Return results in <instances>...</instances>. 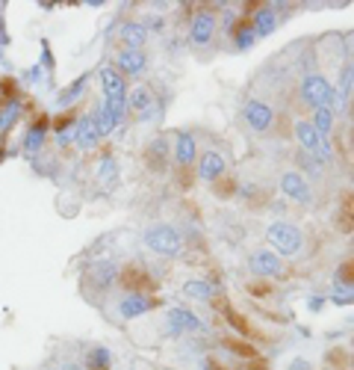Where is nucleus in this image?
<instances>
[{
	"label": "nucleus",
	"mask_w": 354,
	"mask_h": 370,
	"mask_svg": "<svg viewBox=\"0 0 354 370\" xmlns=\"http://www.w3.org/2000/svg\"><path fill=\"white\" fill-rule=\"evenodd\" d=\"M266 240L272 243V252L275 255H298L301 249H305V234H301L298 225H293V222L286 219H275L269 228H266Z\"/></svg>",
	"instance_id": "obj_1"
},
{
	"label": "nucleus",
	"mask_w": 354,
	"mask_h": 370,
	"mask_svg": "<svg viewBox=\"0 0 354 370\" xmlns=\"http://www.w3.org/2000/svg\"><path fill=\"white\" fill-rule=\"evenodd\" d=\"M142 243H145V249H151L154 255H162V258H177L180 249H183L180 234H177V228H171V225H151V228H145Z\"/></svg>",
	"instance_id": "obj_2"
},
{
	"label": "nucleus",
	"mask_w": 354,
	"mask_h": 370,
	"mask_svg": "<svg viewBox=\"0 0 354 370\" xmlns=\"http://www.w3.org/2000/svg\"><path fill=\"white\" fill-rule=\"evenodd\" d=\"M298 95L310 110H319V107H328V101H331L334 86L328 83V77L322 71H310V74H305V80H301Z\"/></svg>",
	"instance_id": "obj_3"
},
{
	"label": "nucleus",
	"mask_w": 354,
	"mask_h": 370,
	"mask_svg": "<svg viewBox=\"0 0 354 370\" xmlns=\"http://www.w3.org/2000/svg\"><path fill=\"white\" fill-rule=\"evenodd\" d=\"M166 332L171 338H180L183 332H204V320H201L195 311L183 308V305H174L166 314Z\"/></svg>",
	"instance_id": "obj_4"
},
{
	"label": "nucleus",
	"mask_w": 354,
	"mask_h": 370,
	"mask_svg": "<svg viewBox=\"0 0 354 370\" xmlns=\"http://www.w3.org/2000/svg\"><path fill=\"white\" fill-rule=\"evenodd\" d=\"M216 36V15L207 9H201L192 15V24H189V45L195 47H207Z\"/></svg>",
	"instance_id": "obj_5"
},
{
	"label": "nucleus",
	"mask_w": 354,
	"mask_h": 370,
	"mask_svg": "<svg viewBox=\"0 0 354 370\" xmlns=\"http://www.w3.org/2000/svg\"><path fill=\"white\" fill-rule=\"evenodd\" d=\"M281 193L286 195V199H293L298 205H310L313 202V190H310V184L307 178L301 175L298 169H289L281 175Z\"/></svg>",
	"instance_id": "obj_6"
},
{
	"label": "nucleus",
	"mask_w": 354,
	"mask_h": 370,
	"mask_svg": "<svg viewBox=\"0 0 354 370\" xmlns=\"http://www.w3.org/2000/svg\"><path fill=\"white\" fill-rule=\"evenodd\" d=\"M251 269L263 279H277V276H284V258L275 255L272 249H257L251 255Z\"/></svg>",
	"instance_id": "obj_7"
},
{
	"label": "nucleus",
	"mask_w": 354,
	"mask_h": 370,
	"mask_svg": "<svg viewBox=\"0 0 354 370\" xmlns=\"http://www.w3.org/2000/svg\"><path fill=\"white\" fill-rule=\"evenodd\" d=\"M245 121H248L251 131L266 133V131L275 125V110L266 104V101H248L245 104Z\"/></svg>",
	"instance_id": "obj_8"
},
{
	"label": "nucleus",
	"mask_w": 354,
	"mask_h": 370,
	"mask_svg": "<svg viewBox=\"0 0 354 370\" xmlns=\"http://www.w3.org/2000/svg\"><path fill=\"white\" fill-rule=\"evenodd\" d=\"M148 68V57L145 51H130V47H121L116 54V71L121 77H136V74H142Z\"/></svg>",
	"instance_id": "obj_9"
},
{
	"label": "nucleus",
	"mask_w": 354,
	"mask_h": 370,
	"mask_svg": "<svg viewBox=\"0 0 354 370\" xmlns=\"http://www.w3.org/2000/svg\"><path fill=\"white\" fill-rule=\"evenodd\" d=\"M100 80V92H104V101H121V98H128V83H124V77L116 71V68H100L98 74Z\"/></svg>",
	"instance_id": "obj_10"
},
{
	"label": "nucleus",
	"mask_w": 354,
	"mask_h": 370,
	"mask_svg": "<svg viewBox=\"0 0 354 370\" xmlns=\"http://www.w3.org/2000/svg\"><path fill=\"white\" fill-rule=\"evenodd\" d=\"M171 157H174V163H177V166H189V163H195V157H198V142H195V137H192L189 131H180V133L174 137Z\"/></svg>",
	"instance_id": "obj_11"
},
{
	"label": "nucleus",
	"mask_w": 354,
	"mask_h": 370,
	"mask_svg": "<svg viewBox=\"0 0 354 370\" xmlns=\"http://www.w3.org/2000/svg\"><path fill=\"white\" fill-rule=\"evenodd\" d=\"M151 308H154V299H151V296L128 293V296H121V302H118V314H121L124 320H136V317L148 314Z\"/></svg>",
	"instance_id": "obj_12"
},
{
	"label": "nucleus",
	"mask_w": 354,
	"mask_h": 370,
	"mask_svg": "<svg viewBox=\"0 0 354 370\" xmlns=\"http://www.w3.org/2000/svg\"><path fill=\"white\" fill-rule=\"evenodd\" d=\"M118 36H121L124 47H130V51H142L151 33L145 30V24H142V21H124V24H121V30H118Z\"/></svg>",
	"instance_id": "obj_13"
},
{
	"label": "nucleus",
	"mask_w": 354,
	"mask_h": 370,
	"mask_svg": "<svg viewBox=\"0 0 354 370\" xmlns=\"http://www.w3.org/2000/svg\"><path fill=\"white\" fill-rule=\"evenodd\" d=\"M224 172H227V163H224V157L219 151H207L204 157H201V166H198V178L201 181L213 184L216 178H222Z\"/></svg>",
	"instance_id": "obj_14"
},
{
	"label": "nucleus",
	"mask_w": 354,
	"mask_h": 370,
	"mask_svg": "<svg viewBox=\"0 0 354 370\" xmlns=\"http://www.w3.org/2000/svg\"><path fill=\"white\" fill-rule=\"evenodd\" d=\"M88 119H92V125H95V131H98V137H100V140L109 137V133L118 128L116 116H112V110H109L104 101H100V104L92 110V113H88Z\"/></svg>",
	"instance_id": "obj_15"
},
{
	"label": "nucleus",
	"mask_w": 354,
	"mask_h": 370,
	"mask_svg": "<svg viewBox=\"0 0 354 370\" xmlns=\"http://www.w3.org/2000/svg\"><path fill=\"white\" fill-rule=\"evenodd\" d=\"M98 142H100V137L92 125V119L88 116L77 119V137H74V145H77L80 151H92V148H98Z\"/></svg>",
	"instance_id": "obj_16"
},
{
	"label": "nucleus",
	"mask_w": 354,
	"mask_h": 370,
	"mask_svg": "<svg viewBox=\"0 0 354 370\" xmlns=\"http://www.w3.org/2000/svg\"><path fill=\"white\" fill-rule=\"evenodd\" d=\"M251 27H254V36H272L275 27H277V12L272 6H260L254 12V21H251Z\"/></svg>",
	"instance_id": "obj_17"
},
{
	"label": "nucleus",
	"mask_w": 354,
	"mask_h": 370,
	"mask_svg": "<svg viewBox=\"0 0 354 370\" xmlns=\"http://www.w3.org/2000/svg\"><path fill=\"white\" fill-rule=\"evenodd\" d=\"M116 279H118V264H112V261H98L92 267V281H95V288L100 290H107L116 285Z\"/></svg>",
	"instance_id": "obj_18"
},
{
	"label": "nucleus",
	"mask_w": 354,
	"mask_h": 370,
	"mask_svg": "<svg viewBox=\"0 0 354 370\" xmlns=\"http://www.w3.org/2000/svg\"><path fill=\"white\" fill-rule=\"evenodd\" d=\"M183 296H189V299H198V302H207L216 296V285L207 279H189L183 285Z\"/></svg>",
	"instance_id": "obj_19"
},
{
	"label": "nucleus",
	"mask_w": 354,
	"mask_h": 370,
	"mask_svg": "<svg viewBox=\"0 0 354 370\" xmlns=\"http://www.w3.org/2000/svg\"><path fill=\"white\" fill-rule=\"evenodd\" d=\"M121 178V172H118V160L112 157V154H107V157H100L98 160V181L104 184V187H112Z\"/></svg>",
	"instance_id": "obj_20"
},
{
	"label": "nucleus",
	"mask_w": 354,
	"mask_h": 370,
	"mask_svg": "<svg viewBox=\"0 0 354 370\" xmlns=\"http://www.w3.org/2000/svg\"><path fill=\"white\" fill-rule=\"evenodd\" d=\"M295 140L301 142V148H305V151H316V148H319V133H316V128L310 125L307 119H301V121H295Z\"/></svg>",
	"instance_id": "obj_21"
},
{
	"label": "nucleus",
	"mask_w": 354,
	"mask_h": 370,
	"mask_svg": "<svg viewBox=\"0 0 354 370\" xmlns=\"http://www.w3.org/2000/svg\"><path fill=\"white\" fill-rule=\"evenodd\" d=\"M151 107H154V92H151L148 86H136V89H130V95H128V110H136V113H148Z\"/></svg>",
	"instance_id": "obj_22"
},
{
	"label": "nucleus",
	"mask_w": 354,
	"mask_h": 370,
	"mask_svg": "<svg viewBox=\"0 0 354 370\" xmlns=\"http://www.w3.org/2000/svg\"><path fill=\"white\" fill-rule=\"evenodd\" d=\"M45 137H47V128H45V121H39V125H33L27 131V137H24V154L33 157L39 148L45 145Z\"/></svg>",
	"instance_id": "obj_23"
},
{
	"label": "nucleus",
	"mask_w": 354,
	"mask_h": 370,
	"mask_svg": "<svg viewBox=\"0 0 354 370\" xmlns=\"http://www.w3.org/2000/svg\"><path fill=\"white\" fill-rule=\"evenodd\" d=\"M351 89H354V63H348V66L339 68V80H337V86H334V95L343 98V101L348 104Z\"/></svg>",
	"instance_id": "obj_24"
},
{
	"label": "nucleus",
	"mask_w": 354,
	"mask_h": 370,
	"mask_svg": "<svg viewBox=\"0 0 354 370\" xmlns=\"http://www.w3.org/2000/svg\"><path fill=\"white\" fill-rule=\"evenodd\" d=\"M112 364V353L107 347H92L86 353V367L88 370H109Z\"/></svg>",
	"instance_id": "obj_25"
},
{
	"label": "nucleus",
	"mask_w": 354,
	"mask_h": 370,
	"mask_svg": "<svg viewBox=\"0 0 354 370\" xmlns=\"http://www.w3.org/2000/svg\"><path fill=\"white\" fill-rule=\"evenodd\" d=\"M310 125L316 128V133H319L322 140H328V133H331V128H334V113L328 107L313 110V121H310Z\"/></svg>",
	"instance_id": "obj_26"
},
{
	"label": "nucleus",
	"mask_w": 354,
	"mask_h": 370,
	"mask_svg": "<svg viewBox=\"0 0 354 370\" xmlns=\"http://www.w3.org/2000/svg\"><path fill=\"white\" fill-rule=\"evenodd\" d=\"M233 45H236V51H248V47H254L257 42V36H254V27L245 21V24H239V27H233Z\"/></svg>",
	"instance_id": "obj_27"
},
{
	"label": "nucleus",
	"mask_w": 354,
	"mask_h": 370,
	"mask_svg": "<svg viewBox=\"0 0 354 370\" xmlns=\"http://www.w3.org/2000/svg\"><path fill=\"white\" fill-rule=\"evenodd\" d=\"M86 83H88V77L83 74V77H77V80H74L71 86H66V89L59 92V98H56V101H59V107H68V104H74V101H77V98L86 92Z\"/></svg>",
	"instance_id": "obj_28"
},
{
	"label": "nucleus",
	"mask_w": 354,
	"mask_h": 370,
	"mask_svg": "<svg viewBox=\"0 0 354 370\" xmlns=\"http://www.w3.org/2000/svg\"><path fill=\"white\" fill-rule=\"evenodd\" d=\"M166 157H169V145H166V140H162V137H157L154 142L148 145V163L154 166V169H162Z\"/></svg>",
	"instance_id": "obj_29"
},
{
	"label": "nucleus",
	"mask_w": 354,
	"mask_h": 370,
	"mask_svg": "<svg viewBox=\"0 0 354 370\" xmlns=\"http://www.w3.org/2000/svg\"><path fill=\"white\" fill-rule=\"evenodd\" d=\"M21 116V101H9L3 110H0V133H6Z\"/></svg>",
	"instance_id": "obj_30"
},
{
	"label": "nucleus",
	"mask_w": 354,
	"mask_h": 370,
	"mask_svg": "<svg viewBox=\"0 0 354 370\" xmlns=\"http://www.w3.org/2000/svg\"><path fill=\"white\" fill-rule=\"evenodd\" d=\"M298 163L301 166H305V172H301V175H310V178H319V172H322V163H319V160H316L310 151H305V148H301V151H298Z\"/></svg>",
	"instance_id": "obj_31"
},
{
	"label": "nucleus",
	"mask_w": 354,
	"mask_h": 370,
	"mask_svg": "<svg viewBox=\"0 0 354 370\" xmlns=\"http://www.w3.org/2000/svg\"><path fill=\"white\" fill-rule=\"evenodd\" d=\"M74 137H77V121H68L56 131V145L66 148V145H74Z\"/></svg>",
	"instance_id": "obj_32"
},
{
	"label": "nucleus",
	"mask_w": 354,
	"mask_h": 370,
	"mask_svg": "<svg viewBox=\"0 0 354 370\" xmlns=\"http://www.w3.org/2000/svg\"><path fill=\"white\" fill-rule=\"evenodd\" d=\"M142 24H145L148 33H151V30H162V18H160V15H148Z\"/></svg>",
	"instance_id": "obj_33"
},
{
	"label": "nucleus",
	"mask_w": 354,
	"mask_h": 370,
	"mask_svg": "<svg viewBox=\"0 0 354 370\" xmlns=\"http://www.w3.org/2000/svg\"><path fill=\"white\" fill-rule=\"evenodd\" d=\"M289 370H313V364L307 359H293L289 362Z\"/></svg>",
	"instance_id": "obj_34"
},
{
	"label": "nucleus",
	"mask_w": 354,
	"mask_h": 370,
	"mask_svg": "<svg viewBox=\"0 0 354 370\" xmlns=\"http://www.w3.org/2000/svg\"><path fill=\"white\" fill-rule=\"evenodd\" d=\"M307 308H310V311H322L325 299H322V296H313V299H307Z\"/></svg>",
	"instance_id": "obj_35"
},
{
	"label": "nucleus",
	"mask_w": 354,
	"mask_h": 370,
	"mask_svg": "<svg viewBox=\"0 0 354 370\" xmlns=\"http://www.w3.org/2000/svg\"><path fill=\"white\" fill-rule=\"evenodd\" d=\"M233 21H236V15L231 9H224V27H227V33H233Z\"/></svg>",
	"instance_id": "obj_36"
},
{
	"label": "nucleus",
	"mask_w": 354,
	"mask_h": 370,
	"mask_svg": "<svg viewBox=\"0 0 354 370\" xmlns=\"http://www.w3.org/2000/svg\"><path fill=\"white\" fill-rule=\"evenodd\" d=\"M59 370H62V367H59Z\"/></svg>",
	"instance_id": "obj_37"
}]
</instances>
